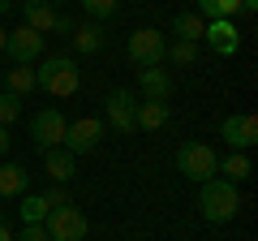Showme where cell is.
Segmentation results:
<instances>
[{
  "mask_svg": "<svg viewBox=\"0 0 258 241\" xmlns=\"http://www.w3.org/2000/svg\"><path fill=\"white\" fill-rule=\"evenodd\" d=\"M203 39L211 43L215 56H237L241 52V30L232 26V18H220V22H207Z\"/></svg>",
  "mask_w": 258,
  "mask_h": 241,
  "instance_id": "cell-11",
  "label": "cell"
},
{
  "mask_svg": "<svg viewBox=\"0 0 258 241\" xmlns=\"http://www.w3.org/2000/svg\"><path fill=\"white\" fill-rule=\"evenodd\" d=\"M220 138L228 142V151L258 147V120H254V112H232V116H224L220 120Z\"/></svg>",
  "mask_w": 258,
  "mask_h": 241,
  "instance_id": "cell-9",
  "label": "cell"
},
{
  "mask_svg": "<svg viewBox=\"0 0 258 241\" xmlns=\"http://www.w3.org/2000/svg\"><path fill=\"white\" fill-rule=\"evenodd\" d=\"M26 190V168L22 164H0V198H22Z\"/></svg>",
  "mask_w": 258,
  "mask_h": 241,
  "instance_id": "cell-19",
  "label": "cell"
},
{
  "mask_svg": "<svg viewBox=\"0 0 258 241\" xmlns=\"http://www.w3.org/2000/svg\"><path fill=\"white\" fill-rule=\"evenodd\" d=\"M241 13H249V18H254V13H258V0H241Z\"/></svg>",
  "mask_w": 258,
  "mask_h": 241,
  "instance_id": "cell-30",
  "label": "cell"
},
{
  "mask_svg": "<svg viewBox=\"0 0 258 241\" xmlns=\"http://www.w3.org/2000/svg\"><path fill=\"white\" fill-rule=\"evenodd\" d=\"M103 125L99 116H78V120H69V130H64V151L69 155H86V151H95L103 142Z\"/></svg>",
  "mask_w": 258,
  "mask_h": 241,
  "instance_id": "cell-8",
  "label": "cell"
},
{
  "mask_svg": "<svg viewBox=\"0 0 258 241\" xmlns=\"http://www.w3.org/2000/svg\"><path fill=\"white\" fill-rule=\"evenodd\" d=\"M22 116V95H13V91H0V125L9 130L13 120Z\"/></svg>",
  "mask_w": 258,
  "mask_h": 241,
  "instance_id": "cell-25",
  "label": "cell"
},
{
  "mask_svg": "<svg viewBox=\"0 0 258 241\" xmlns=\"http://www.w3.org/2000/svg\"><path fill=\"white\" fill-rule=\"evenodd\" d=\"M0 211H5V198H0Z\"/></svg>",
  "mask_w": 258,
  "mask_h": 241,
  "instance_id": "cell-35",
  "label": "cell"
},
{
  "mask_svg": "<svg viewBox=\"0 0 258 241\" xmlns=\"http://www.w3.org/2000/svg\"><path fill=\"white\" fill-rule=\"evenodd\" d=\"M35 82H39V91L56 95V99H69L82 86V69H78L74 56H43L35 69Z\"/></svg>",
  "mask_w": 258,
  "mask_h": 241,
  "instance_id": "cell-2",
  "label": "cell"
},
{
  "mask_svg": "<svg viewBox=\"0 0 258 241\" xmlns=\"http://www.w3.org/2000/svg\"><path fill=\"white\" fill-rule=\"evenodd\" d=\"M5 39H9V30H0V52H5Z\"/></svg>",
  "mask_w": 258,
  "mask_h": 241,
  "instance_id": "cell-33",
  "label": "cell"
},
{
  "mask_svg": "<svg viewBox=\"0 0 258 241\" xmlns=\"http://www.w3.org/2000/svg\"><path fill=\"white\" fill-rule=\"evenodd\" d=\"M82 9H86L91 22H108V18L120 13V0H82Z\"/></svg>",
  "mask_w": 258,
  "mask_h": 241,
  "instance_id": "cell-23",
  "label": "cell"
},
{
  "mask_svg": "<svg viewBox=\"0 0 258 241\" xmlns=\"http://www.w3.org/2000/svg\"><path fill=\"white\" fill-rule=\"evenodd\" d=\"M138 95H142V99H159V103H168V95H172V74H168L164 65H155V69H138Z\"/></svg>",
  "mask_w": 258,
  "mask_h": 241,
  "instance_id": "cell-14",
  "label": "cell"
},
{
  "mask_svg": "<svg viewBox=\"0 0 258 241\" xmlns=\"http://www.w3.org/2000/svg\"><path fill=\"white\" fill-rule=\"evenodd\" d=\"M13 241H52V237H47L43 224H22V232H18Z\"/></svg>",
  "mask_w": 258,
  "mask_h": 241,
  "instance_id": "cell-26",
  "label": "cell"
},
{
  "mask_svg": "<svg viewBox=\"0 0 258 241\" xmlns=\"http://www.w3.org/2000/svg\"><path fill=\"white\" fill-rule=\"evenodd\" d=\"M215 164H220V155H215L207 142H181V151H176V172H181L185 181H194V186L211 181Z\"/></svg>",
  "mask_w": 258,
  "mask_h": 241,
  "instance_id": "cell-3",
  "label": "cell"
},
{
  "mask_svg": "<svg viewBox=\"0 0 258 241\" xmlns=\"http://www.w3.org/2000/svg\"><path fill=\"white\" fill-rule=\"evenodd\" d=\"M56 18H60V9H52L47 0H22V26L39 30L43 39L56 30Z\"/></svg>",
  "mask_w": 258,
  "mask_h": 241,
  "instance_id": "cell-12",
  "label": "cell"
},
{
  "mask_svg": "<svg viewBox=\"0 0 258 241\" xmlns=\"http://www.w3.org/2000/svg\"><path fill=\"white\" fill-rule=\"evenodd\" d=\"M74 52L78 56H95V52H103V43H108V39H103V26L99 22H74Z\"/></svg>",
  "mask_w": 258,
  "mask_h": 241,
  "instance_id": "cell-15",
  "label": "cell"
},
{
  "mask_svg": "<svg viewBox=\"0 0 258 241\" xmlns=\"http://www.w3.org/2000/svg\"><path fill=\"white\" fill-rule=\"evenodd\" d=\"M198 18L203 22H220V18H237L241 13V0H198Z\"/></svg>",
  "mask_w": 258,
  "mask_h": 241,
  "instance_id": "cell-21",
  "label": "cell"
},
{
  "mask_svg": "<svg viewBox=\"0 0 258 241\" xmlns=\"http://www.w3.org/2000/svg\"><path fill=\"white\" fill-rule=\"evenodd\" d=\"M9 9H18V0H0V18H5Z\"/></svg>",
  "mask_w": 258,
  "mask_h": 241,
  "instance_id": "cell-31",
  "label": "cell"
},
{
  "mask_svg": "<svg viewBox=\"0 0 258 241\" xmlns=\"http://www.w3.org/2000/svg\"><path fill=\"white\" fill-rule=\"evenodd\" d=\"M164 61H172V65H194V61H198V43H181V39H176V43H168V52H164Z\"/></svg>",
  "mask_w": 258,
  "mask_h": 241,
  "instance_id": "cell-24",
  "label": "cell"
},
{
  "mask_svg": "<svg viewBox=\"0 0 258 241\" xmlns=\"http://www.w3.org/2000/svg\"><path fill=\"white\" fill-rule=\"evenodd\" d=\"M43 228H47L52 241H86L91 220H86V211H78V207L69 203V207H56V211L43 220Z\"/></svg>",
  "mask_w": 258,
  "mask_h": 241,
  "instance_id": "cell-4",
  "label": "cell"
},
{
  "mask_svg": "<svg viewBox=\"0 0 258 241\" xmlns=\"http://www.w3.org/2000/svg\"><path fill=\"white\" fill-rule=\"evenodd\" d=\"M215 176H224V181H232V186L249 181V176H254V168H249V155H245V151H228V155L215 164Z\"/></svg>",
  "mask_w": 258,
  "mask_h": 241,
  "instance_id": "cell-17",
  "label": "cell"
},
{
  "mask_svg": "<svg viewBox=\"0 0 258 241\" xmlns=\"http://www.w3.org/2000/svg\"><path fill=\"white\" fill-rule=\"evenodd\" d=\"M164 52H168V43H164V35H159V30L142 26V30H134V35H129V61H134L138 69L164 65Z\"/></svg>",
  "mask_w": 258,
  "mask_h": 241,
  "instance_id": "cell-7",
  "label": "cell"
},
{
  "mask_svg": "<svg viewBox=\"0 0 258 241\" xmlns=\"http://www.w3.org/2000/svg\"><path fill=\"white\" fill-rule=\"evenodd\" d=\"M134 112H138V95H129L125 86H120V91H112L108 99H103V125L129 134L134 130Z\"/></svg>",
  "mask_w": 258,
  "mask_h": 241,
  "instance_id": "cell-10",
  "label": "cell"
},
{
  "mask_svg": "<svg viewBox=\"0 0 258 241\" xmlns=\"http://www.w3.org/2000/svg\"><path fill=\"white\" fill-rule=\"evenodd\" d=\"M18 215H22V224H43L47 215H52V207H47V198L43 194H22L18 198Z\"/></svg>",
  "mask_w": 258,
  "mask_h": 241,
  "instance_id": "cell-22",
  "label": "cell"
},
{
  "mask_svg": "<svg viewBox=\"0 0 258 241\" xmlns=\"http://www.w3.org/2000/svg\"><path fill=\"white\" fill-rule=\"evenodd\" d=\"M198 207H203L207 224H228L241 211V190L232 181H224V176H211V181L198 186Z\"/></svg>",
  "mask_w": 258,
  "mask_h": 241,
  "instance_id": "cell-1",
  "label": "cell"
},
{
  "mask_svg": "<svg viewBox=\"0 0 258 241\" xmlns=\"http://www.w3.org/2000/svg\"><path fill=\"white\" fill-rule=\"evenodd\" d=\"M56 35H74V18H64V13H60V18H56Z\"/></svg>",
  "mask_w": 258,
  "mask_h": 241,
  "instance_id": "cell-28",
  "label": "cell"
},
{
  "mask_svg": "<svg viewBox=\"0 0 258 241\" xmlns=\"http://www.w3.org/2000/svg\"><path fill=\"white\" fill-rule=\"evenodd\" d=\"M47 207H52V211H56V207H69V203H74V198H69V190H64V186H52V190H47Z\"/></svg>",
  "mask_w": 258,
  "mask_h": 241,
  "instance_id": "cell-27",
  "label": "cell"
},
{
  "mask_svg": "<svg viewBox=\"0 0 258 241\" xmlns=\"http://www.w3.org/2000/svg\"><path fill=\"white\" fill-rule=\"evenodd\" d=\"M9 155V130H5V125H0V159Z\"/></svg>",
  "mask_w": 258,
  "mask_h": 241,
  "instance_id": "cell-29",
  "label": "cell"
},
{
  "mask_svg": "<svg viewBox=\"0 0 258 241\" xmlns=\"http://www.w3.org/2000/svg\"><path fill=\"white\" fill-rule=\"evenodd\" d=\"M168 103H159V99H142L138 103V112H134V130H147V134H155V130H164L168 125Z\"/></svg>",
  "mask_w": 258,
  "mask_h": 241,
  "instance_id": "cell-16",
  "label": "cell"
},
{
  "mask_svg": "<svg viewBox=\"0 0 258 241\" xmlns=\"http://www.w3.org/2000/svg\"><path fill=\"white\" fill-rule=\"evenodd\" d=\"M203 30H207V22L198 18L194 9H185V13H176V18H172V26H168V35H176L181 43H198V39H203Z\"/></svg>",
  "mask_w": 258,
  "mask_h": 241,
  "instance_id": "cell-18",
  "label": "cell"
},
{
  "mask_svg": "<svg viewBox=\"0 0 258 241\" xmlns=\"http://www.w3.org/2000/svg\"><path fill=\"white\" fill-rule=\"evenodd\" d=\"M43 172L52 176V186H69V181L78 176V155H69L64 147L43 151Z\"/></svg>",
  "mask_w": 258,
  "mask_h": 241,
  "instance_id": "cell-13",
  "label": "cell"
},
{
  "mask_svg": "<svg viewBox=\"0 0 258 241\" xmlns=\"http://www.w3.org/2000/svg\"><path fill=\"white\" fill-rule=\"evenodd\" d=\"M47 5H52V9H60V5H64V0H47Z\"/></svg>",
  "mask_w": 258,
  "mask_h": 241,
  "instance_id": "cell-34",
  "label": "cell"
},
{
  "mask_svg": "<svg viewBox=\"0 0 258 241\" xmlns=\"http://www.w3.org/2000/svg\"><path fill=\"white\" fill-rule=\"evenodd\" d=\"M5 91L22 95V99H26L30 91H39V82H35V69H30V65H13L9 74H5Z\"/></svg>",
  "mask_w": 258,
  "mask_h": 241,
  "instance_id": "cell-20",
  "label": "cell"
},
{
  "mask_svg": "<svg viewBox=\"0 0 258 241\" xmlns=\"http://www.w3.org/2000/svg\"><path fill=\"white\" fill-rule=\"evenodd\" d=\"M64 130H69V116H64L60 108H43V112H35V120H30V138H35L39 151L64 147Z\"/></svg>",
  "mask_w": 258,
  "mask_h": 241,
  "instance_id": "cell-6",
  "label": "cell"
},
{
  "mask_svg": "<svg viewBox=\"0 0 258 241\" xmlns=\"http://www.w3.org/2000/svg\"><path fill=\"white\" fill-rule=\"evenodd\" d=\"M43 52H47V39L30 26L9 30V39H5V56L13 65H35V61H43Z\"/></svg>",
  "mask_w": 258,
  "mask_h": 241,
  "instance_id": "cell-5",
  "label": "cell"
},
{
  "mask_svg": "<svg viewBox=\"0 0 258 241\" xmlns=\"http://www.w3.org/2000/svg\"><path fill=\"white\" fill-rule=\"evenodd\" d=\"M0 241H13V232H9V228H5V224H0Z\"/></svg>",
  "mask_w": 258,
  "mask_h": 241,
  "instance_id": "cell-32",
  "label": "cell"
}]
</instances>
